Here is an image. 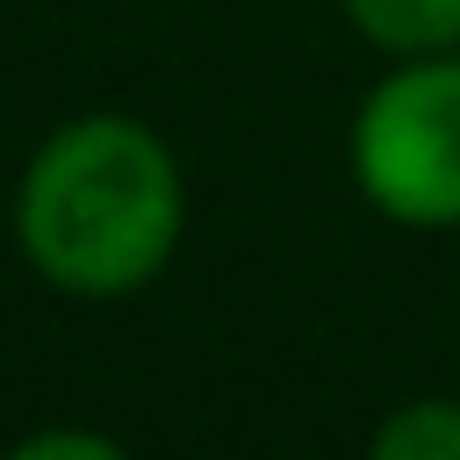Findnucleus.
Instances as JSON below:
<instances>
[{
    "instance_id": "f257e3e1",
    "label": "nucleus",
    "mask_w": 460,
    "mask_h": 460,
    "mask_svg": "<svg viewBox=\"0 0 460 460\" xmlns=\"http://www.w3.org/2000/svg\"><path fill=\"white\" fill-rule=\"evenodd\" d=\"M187 230V180L172 144L137 115L58 122L14 187L22 259L72 302H122L151 288Z\"/></svg>"
},
{
    "instance_id": "f03ea898",
    "label": "nucleus",
    "mask_w": 460,
    "mask_h": 460,
    "mask_svg": "<svg viewBox=\"0 0 460 460\" xmlns=\"http://www.w3.org/2000/svg\"><path fill=\"white\" fill-rule=\"evenodd\" d=\"M345 172L395 230H460V50L395 58L345 122Z\"/></svg>"
},
{
    "instance_id": "7ed1b4c3",
    "label": "nucleus",
    "mask_w": 460,
    "mask_h": 460,
    "mask_svg": "<svg viewBox=\"0 0 460 460\" xmlns=\"http://www.w3.org/2000/svg\"><path fill=\"white\" fill-rule=\"evenodd\" d=\"M352 36L381 58H431L460 50V0H338Z\"/></svg>"
},
{
    "instance_id": "20e7f679",
    "label": "nucleus",
    "mask_w": 460,
    "mask_h": 460,
    "mask_svg": "<svg viewBox=\"0 0 460 460\" xmlns=\"http://www.w3.org/2000/svg\"><path fill=\"white\" fill-rule=\"evenodd\" d=\"M374 460H460V395H410L367 431Z\"/></svg>"
},
{
    "instance_id": "39448f33",
    "label": "nucleus",
    "mask_w": 460,
    "mask_h": 460,
    "mask_svg": "<svg viewBox=\"0 0 460 460\" xmlns=\"http://www.w3.org/2000/svg\"><path fill=\"white\" fill-rule=\"evenodd\" d=\"M122 460V438H108V431H36V438H22L14 446V460Z\"/></svg>"
}]
</instances>
